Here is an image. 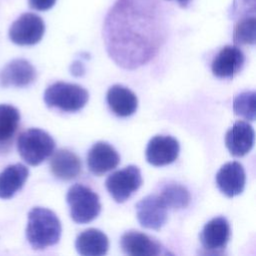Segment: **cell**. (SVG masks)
I'll use <instances>...</instances> for the list:
<instances>
[{"mask_svg":"<svg viewBox=\"0 0 256 256\" xmlns=\"http://www.w3.org/2000/svg\"><path fill=\"white\" fill-rule=\"evenodd\" d=\"M103 38L109 56L126 69L149 62L166 38V21L157 0H117L108 11Z\"/></svg>","mask_w":256,"mask_h":256,"instance_id":"1","label":"cell"},{"mask_svg":"<svg viewBox=\"0 0 256 256\" xmlns=\"http://www.w3.org/2000/svg\"><path fill=\"white\" fill-rule=\"evenodd\" d=\"M61 223L57 215L50 209L34 207L28 213L26 237L34 249H45L60 240Z\"/></svg>","mask_w":256,"mask_h":256,"instance_id":"2","label":"cell"},{"mask_svg":"<svg viewBox=\"0 0 256 256\" xmlns=\"http://www.w3.org/2000/svg\"><path fill=\"white\" fill-rule=\"evenodd\" d=\"M17 149L26 163L31 166H37L52 155L55 149V142L44 130L30 128L19 135Z\"/></svg>","mask_w":256,"mask_h":256,"instance_id":"3","label":"cell"},{"mask_svg":"<svg viewBox=\"0 0 256 256\" xmlns=\"http://www.w3.org/2000/svg\"><path fill=\"white\" fill-rule=\"evenodd\" d=\"M89 94L80 85L56 82L44 92V101L48 107H55L64 112H76L87 103Z\"/></svg>","mask_w":256,"mask_h":256,"instance_id":"4","label":"cell"},{"mask_svg":"<svg viewBox=\"0 0 256 256\" xmlns=\"http://www.w3.org/2000/svg\"><path fill=\"white\" fill-rule=\"evenodd\" d=\"M66 200L70 207V216L76 223L91 222L101 211L99 196L82 184L72 185L67 192Z\"/></svg>","mask_w":256,"mask_h":256,"instance_id":"5","label":"cell"},{"mask_svg":"<svg viewBox=\"0 0 256 256\" xmlns=\"http://www.w3.org/2000/svg\"><path fill=\"white\" fill-rule=\"evenodd\" d=\"M142 184V176L137 166L129 165L121 170L113 172L105 181V186L112 198L122 203L139 189Z\"/></svg>","mask_w":256,"mask_h":256,"instance_id":"6","label":"cell"},{"mask_svg":"<svg viewBox=\"0 0 256 256\" xmlns=\"http://www.w3.org/2000/svg\"><path fill=\"white\" fill-rule=\"evenodd\" d=\"M45 32L42 18L34 13L20 15L9 28L10 40L20 46H31L38 43Z\"/></svg>","mask_w":256,"mask_h":256,"instance_id":"7","label":"cell"},{"mask_svg":"<svg viewBox=\"0 0 256 256\" xmlns=\"http://www.w3.org/2000/svg\"><path fill=\"white\" fill-rule=\"evenodd\" d=\"M167 210V206L159 195H148L136 204L140 225L152 230H159L166 223Z\"/></svg>","mask_w":256,"mask_h":256,"instance_id":"8","label":"cell"},{"mask_svg":"<svg viewBox=\"0 0 256 256\" xmlns=\"http://www.w3.org/2000/svg\"><path fill=\"white\" fill-rule=\"evenodd\" d=\"M179 142L171 137L156 135L147 144L145 156L153 166H164L174 162L179 155Z\"/></svg>","mask_w":256,"mask_h":256,"instance_id":"9","label":"cell"},{"mask_svg":"<svg viewBox=\"0 0 256 256\" xmlns=\"http://www.w3.org/2000/svg\"><path fill=\"white\" fill-rule=\"evenodd\" d=\"M231 235L230 224L225 217L219 216L208 221L200 232L199 238L203 248L209 252L225 249Z\"/></svg>","mask_w":256,"mask_h":256,"instance_id":"10","label":"cell"},{"mask_svg":"<svg viewBox=\"0 0 256 256\" xmlns=\"http://www.w3.org/2000/svg\"><path fill=\"white\" fill-rule=\"evenodd\" d=\"M245 62L243 52L234 45L223 47L212 61L211 69L218 78H232L240 72Z\"/></svg>","mask_w":256,"mask_h":256,"instance_id":"11","label":"cell"},{"mask_svg":"<svg viewBox=\"0 0 256 256\" xmlns=\"http://www.w3.org/2000/svg\"><path fill=\"white\" fill-rule=\"evenodd\" d=\"M120 245L124 253L133 256H156L163 252V247L157 240L135 230L125 232Z\"/></svg>","mask_w":256,"mask_h":256,"instance_id":"12","label":"cell"},{"mask_svg":"<svg viewBox=\"0 0 256 256\" xmlns=\"http://www.w3.org/2000/svg\"><path fill=\"white\" fill-rule=\"evenodd\" d=\"M246 174L243 166L236 161L224 164L216 174V184L227 197H234L243 192Z\"/></svg>","mask_w":256,"mask_h":256,"instance_id":"13","label":"cell"},{"mask_svg":"<svg viewBox=\"0 0 256 256\" xmlns=\"http://www.w3.org/2000/svg\"><path fill=\"white\" fill-rule=\"evenodd\" d=\"M119 162L120 156L118 152L107 142H96L87 154L88 168L97 176L116 168Z\"/></svg>","mask_w":256,"mask_h":256,"instance_id":"14","label":"cell"},{"mask_svg":"<svg viewBox=\"0 0 256 256\" xmlns=\"http://www.w3.org/2000/svg\"><path fill=\"white\" fill-rule=\"evenodd\" d=\"M254 139L255 133L252 126L245 121L239 120L226 132L225 144L231 155L242 157L253 148Z\"/></svg>","mask_w":256,"mask_h":256,"instance_id":"15","label":"cell"},{"mask_svg":"<svg viewBox=\"0 0 256 256\" xmlns=\"http://www.w3.org/2000/svg\"><path fill=\"white\" fill-rule=\"evenodd\" d=\"M36 79V70L25 59L10 61L0 72V83L4 87H26Z\"/></svg>","mask_w":256,"mask_h":256,"instance_id":"16","label":"cell"},{"mask_svg":"<svg viewBox=\"0 0 256 256\" xmlns=\"http://www.w3.org/2000/svg\"><path fill=\"white\" fill-rule=\"evenodd\" d=\"M52 154L50 169L56 178L68 181L80 174L82 168L81 160L74 152L68 149H59Z\"/></svg>","mask_w":256,"mask_h":256,"instance_id":"17","label":"cell"},{"mask_svg":"<svg viewBox=\"0 0 256 256\" xmlns=\"http://www.w3.org/2000/svg\"><path fill=\"white\" fill-rule=\"evenodd\" d=\"M106 100L112 112L119 117L131 116L138 107L136 95L127 87L118 84L108 89Z\"/></svg>","mask_w":256,"mask_h":256,"instance_id":"18","label":"cell"},{"mask_svg":"<svg viewBox=\"0 0 256 256\" xmlns=\"http://www.w3.org/2000/svg\"><path fill=\"white\" fill-rule=\"evenodd\" d=\"M75 247L77 252L81 255L101 256L107 253L109 240L101 230L90 228L77 236Z\"/></svg>","mask_w":256,"mask_h":256,"instance_id":"19","label":"cell"},{"mask_svg":"<svg viewBox=\"0 0 256 256\" xmlns=\"http://www.w3.org/2000/svg\"><path fill=\"white\" fill-rule=\"evenodd\" d=\"M29 170L23 164L17 163L7 166L0 172V198L13 197L25 184Z\"/></svg>","mask_w":256,"mask_h":256,"instance_id":"20","label":"cell"},{"mask_svg":"<svg viewBox=\"0 0 256 256\" xmlns=\"http://www.w3.org/2000/svg\"><path fill=\"white\" fill-rule=\"evenodd\" d=\"M20 122L17 108L8 104H0V144L9 143Z\"/></svg>","mask_w":256,"mask_h":256,"instance_id":"21","label":"cell"},{"mask_svg":"<svg viewBox=\"0 0 256 256\" xmlns=\"http://www.w3.org/2000/svg\"><path fill=\"white\" fill-rule=\"evenodd\" d=\"M159 196L168 209H183L190 202L188 190L184 186L176 183L166 185Z\"/></svg>","mask_w":256,"mask_h":256,"instance_id":"22","label":"cell"},{"mask_svg":"<svg viewBox=\"0 0 256 256\" xmlns=\"http://www.w3.org/2000/svg\"><path fill=\"white\" fill-rule=\"evenodd\" d=\"M256 32L255 15L237 19L233 29V41L236 45H254Z\"/></svg>","mask_w":256,"mask_h":256,"instance_id":"23","label":"cell"},{"mask_svg":"<svg viewBox=\"0 0 256 256\" xmlns=\"http://www.w3.org/2000/svg\"><path fill=\"white\" fill-rule=\"evenodd\" d=\"M255 92L245 91L238 94L233 101V110L236 115L245 118L246 120L254 121L256 110H255Z\"/></svg>","mask_w":256,"mask_h":256,"instance_id":"24","label":"cell"},{"mask_svg":"<svg viewBox=\"0 0 256 256\" xmlns=\"http://www.w3.org/2000/svg\"><path fill=\"white\" fill-rule=\"evenodd\" d=\"M255 0H233L229 10V15L232 19L255 15Z\"/></svg>","mask_w":256,"mask_h":256,"instance_id":"25","label":"cell"},{"mask_svg":"<svg viewBox=\"0 0 256 256\" xmlns=\"http://www.w3.org/2000/svg\"><path fill=\"white\" fill-rule=\"evenodd\" d=\"M29 6L38 11H46L52 8L56 0H28Z\"/></svg>","mask_w":256,"mask_h":256,"instance_id":"26","label":"cell"},{"mask_svg":"<svg viewBox=\"0 0 256 256\" xmlns=\"http://www.w3.org/2000/svg\"><path fill=\"white\" fill-rule=\"evenodd\" d=\"M85 72V68L80 61H74L71 65V73L75 76H81Z\"/></svg>","mask_w":256,"mask_h":256,"instance_id":"27","label":"cell"},{"mask_svg":"<svg viewBox=\"0 0 256 256\" xmlns=\"http://www.w3.org/2000/svg\"><path fill=\"white\" fill-rule=\"evenodd\" d=\"M176 1L178 2V4H179L182 8H186V7L189 5V3H190L191 0H176Z\"/></svg>","mask_w":256,"mask_h":256,"instance_id":"28","label":"cell"}]
</instances>
